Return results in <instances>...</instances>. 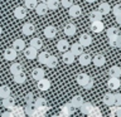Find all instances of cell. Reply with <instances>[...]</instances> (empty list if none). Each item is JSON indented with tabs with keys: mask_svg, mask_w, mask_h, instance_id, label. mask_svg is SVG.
<instances>
[{
	"mask_svg": "<svg viewBox=\"0 0 121 117\" xmlns=\"http://www.w3.org/2000/svg\"><path fill=\"white\" fill-rule=\"evenodd\" d=\"M4 58H5L6 60H15L17 59V57H18V52L15 50V49L11 47V48H6L5 50H4Z\"/></svg>",
	"mask_w": 121,
	"mask_h": 117,
	"instance_id": "6da1fadb",
	"label": "cell"
},
{
	"mask_svg": "<svg viewBox=\"0 0 121 117\" xmlns=\"http://www.w3.org/2000/svg\"><path fill=\"white\" fill-rule=\"evenodd\" d=\"M24 55H25V58L26 59H30V60H33V59H35L37 58V55H38V50L35 48H33V47H29L28 48H24Z\"/></svg>",
	"mask_w": 121,
	"mask_h": 117,
	"instance_id": "7a4b0ae2",
	"label": "cell"
},
{
	"mask_svg": "<svg viewBox=\"0 0 121 117\" xmlns=\"http://www.w3.org/2000/svg\"><path fill=\"white\" fill-rule=\"evenodd\" d=\"M37 88L39 91H48L49 88H51V81L47 78H42L39 79V81H37Z\"/></svg>",
	"mask_w": 121,
	"mask_h": 117,
	"instance_id": "3957f363",
	"label": "cell"
},
{
	"mask_svg": "<svg viewBox=\"0 0 121 117\" xmlns=\"http://www.w3.org/2000/svg\"><path fill=\"white\" fill-rule=\"evenodd\" d=\"M68 14H69L71 18H78L79 15L82 14V10H81V6L79 5H76V4H73V5H71L69 8H68Z\"/></svg>",
	"mask_w": 121,
	"mask_h": 117,
	"instance_id": "277c9868",
	"label": "cell"
},
{
	"mask_svg": "<svg viewBox=\"0 0 121 117\" xmlns=\"http://www.w3.org/2000/svg\"><path fill=\"white\" fill-rule=\"evenodd\" d=\"M90 28L93 33H101L102 30L105 29V25H104V23H102V20H95V21L91 23Z\"/></svg>",
	"mask_w": 121,
	"mask_h": 117,
	"instance_id": "5b68a950",
	"label": "cell"
},
{
	"mask_svg": "<svg viewBox=\"0 0 121 117\" xmlns=\"http://www.w3.org/2000/svg\"><path fill=\"white\" fill-rule=\"evenodd\" d=\"M22 32H23V34H25V35H32V34L35 33V25H34L33 23H25L22 28Z\"/></svg>",
	"mask_w": 121,
	"mask_h": 117,
	"instance_id": "8992f818",
	"label": "cell"
},
{
	"mask_svg": "<svg viewBox=\"0 0 121 117\" xmlns=\"http://www.w3.org/2000/svg\"><path fill=\"white\" fill-rule=\"evenodd\" d=\"M74 107L72 106L71 103H66L62 107V109H60V116H66V117H68V116H71L72 113L74 112Z\"/></svg>",
	"mask_w": 121,
	"mask_h": 117,
	"instance_id": "52a82bcc",
	"label": "cell"
},
{
	"mask_svg": "<svg viewBox=\"0 0 121 117\" xmlns=\"http://www.w3.org/2000/svg\"><path fill=\"white\" fill-rule=\"evenodd\" d=\"M14 17L17 19H24L26 17V8L25 6H17L14 9Z\"/></svg>",
	"mask_w": 121,
	"mask_h": 117,
	"instance_id": "ba28073f",
	"label": "cell"
},
{
	"mask_svg": "<svg viewBox=\"0 0 121 117\" xmlns=\"http://www.w3.org/2000/svg\"><path fill=\"white\" fill-rule=\"evenodd\" d=\"M44 35L47 37L48 39H53V38L57 35V29H56V26H53V25L45 26V28H44Z\"/></svg>",
	"mask_w": 121,
	"mask_h": 117,
	"instance_id": "9c48e42d",
	"label": "cell"
},
{
	"mask_svg": "<svg viewBox=\"0 0 121 117\" xmlns=\"http://www.w3.org/2000/svg\"><path fill=\"white\" fill-rule=\"evenodd\" d=\"M120 84H121V82H120V79L119 78H116V77H110V79H108V82H107V87L111 91H115V89H117L120 87Z\"/></svg>",
	"mask_w": 121,
	"mask_h": 117,
	"instance_id": "30bf717a",
	"label": "cell"
},
{
	"mask_svg": "<svg viewBox=\"0 0 121 117\" xmlns=\"http://www.w3.org/2000/svg\"><path fill=\"white\" fill-rule=\"evenodd\" d=\"M3 106H4L6 109H10V111H11V109H13L17 104H15V100H14V98L9 96V97L3 98Z\"/></svg>",
	"mask_w": 121,
	"mask_h": 117,
	"instance_id": "8fae6325",
	"label": "cell"
},
{
	"mask_svg": "<svg viewBox=\"0 0 121 117\" xmlns=\"http://www.w3.org/2000/svg\"><path fill=\"white\" fill-rule=\"evenodd\" d=\"M62 59H63V62L66 64H72L74 62V54L72 52H69V50H66V52H63Z\"/></svg>",
	"mask_w": 121,
	"mask_h": 117,
	"instance_id": "7c38bea8",
	"label": "cell"
},
{
	"mask_svg": "<svg viewBox=\"0 0 121 117\" xmlns=\"http://www.w3.org/2000/svg\"><path fill=\"white\" fill-rule=\"evenodd\" d=\"M76 30H77V28H76V25L72 24V23H68V24H66V26H64V34H66L67 37H73L76 34Z\"/></svg>",
	"mask_w": 121,
	"mask_h": 117,
	"instance_id": "4fadbf2b",
	"label": "cell"
},
{
	"mask_svg": "<svg viewBox=\"0 0 121 117\" xmlns=\"http://www.w3.org/2000/svg\"><path fill=\"white\" fill-rule=\"evenodd\" d=\"M24 112H25V116L33 117L34 115H35V112H37V106L34 103H26L25 108H24Z\"/></svg>",
	"mask_w": 121,
	"mask_h": 117,
	"instance_id": "5bb4252c",
	"label": "cell"
},
{
	"mask_svg": "<svg viewBox=\"0 0 121 117\" xmlns=\"http://www.w3.org/2000/svg\"><path fill=\"white\" fill-rule=\"evenodd\" d=\"M92 62H93V64L96 67H102L106 63V58H105L104 54H96V55L93 57Z\"/></svg>",
	"mask_w": 121,
	"mask_h": 117,
	"instance_id": "9a60e30c",
	"label": "cell"
},
{
	"mask_svg": "<svg viewBox=\"0 0 121 117\" xmlns=\"http://www.w3.org/2000/svg\"><path fill=\"white\" fill-rule=\"evenodd\" d=\"M44 74H45V72L42 69V68H34L32 71V77H33V79H35V81H39V79L44 78Z\"/></svg>",
	"mask_w": 121,
	"mask_h": 117,
	"instance_id": "2e32d148",
	"label": "cell"
},
{
	"mask_svg": "<svg viewBox=\"0 0 121 117\" xmlns=\"http://www.w3.org/2000/svg\"><path fill=\"white\" fill-rule=\"evenodd\" d=\"M79 43H81L83 47H88V45L92 43V38H91L90 34H81V37H79Z\"/></svg>",
	"mask_w": 121,
	"mask_h": 117,
	"instance_id": "e0dca14e",
	"label": "cell"
},
{
	"mask_svg": "<svg viewBox=\"0 0 121 117\" xmlns=\"http://www.w3.org/2000/svg\"><path fill=\"white\" fill-rule=\"evenodd\" d=\"M48 6H47V4L45 3H40V4H37V6H35V13L38 15H45L48 13Z\"/></svg>",
	"mask_w": 121,
	"mask_h": 117,
	"instance_id": "ac0fdd59",
	"label": "cell"
},
{
	"mask_svg": "<svg viewBox=\"0 0 121 117\" xmlns=\"http://www.w3.org/2000/svg\"><path fill=\"white\" fill-rule=\"evenodd\" d=\"M71 52L74 54V57L79 55L81 53H83V45L79 43V42H78V43H73L71 45Z\"/></svg>",
	"mask_w": 121,
	"mask_h": 117,
	"instance_id": "d6986e66",
	"label": "cell"
},
{
	"mask_svg": "<svg viewBox=\"0 0 121 117\" xmlns=\"http://www.w3.org/2000/svg\"><path fill=\"white\" fill-rule=\"evenodd\" d=\"M57 49H58V52H60V53L66 52L69 49V43L64 39H60V40H58V43H57Z\"/></svg>",
	"mask_w": 121,
	"mask_h": 117,
	"instance_id": "ffe728a7",
	"label": "cell"
},
{
	"mask_svg": "<svg viewBox=\"0 0 121 117\" xmlns=\"http://www.w3.org/2000/svg\"><path fill=\"white\" fill-rule=\"evenodd\" d=\"M78 57H79L78 62L81 63V66H88L91 63V57H90V54H87V53H81Z\"/></svg>",
	"mask_w": 121,
	"mask_h": 117,
	"instance_id": "44dd1931",
	"label": "cell"
},
{
	"mask_svg": "<svg viewBox=\"0 0 121 117\" xmlns=\"http://www.w3.org/2000/svg\"><path fill=\"white\" fill-rule=\"evenodd\" d=\"M13 48H14L17 52L24 50V48H25V42L23 40V39H15V40L13 42Z\"/></svg>",
	"mask_w": 121,
	"mask_h": 117,
	"instance_id": "7402d4cb",
	"label": "cell"
},
{
	"mask_svg": "<svg viewBox=\"0 0 121 117\" xmlns=\"http://www.w3.org/2000/svg\"><path fill=\"white\" fill-rule=\"evenodd\" d=\"M102 101L106 106H113L115 104V96H113V93H106Z\"/></svg>",
	"mask_w": 121,
	"mask_h": 117,
	"instance_id": "603a6c76",
	"label": "cell"
},
{
	"mask_svg": "<svg viewBox=\"0 0 121 117\" xmlns=\"http://www.w3.org/2000/svg\"><path fill=\"white\" fill-rule=\"evenodd\" d=\"M92 108H93V106H92V103H90V102H83L81 104V107H79L81 112L85 113V115H90L91 111H92Z\"/></svg>",
	"mask_w": 121,
	"mask_h": 117,
	"instance_id": "cb8c5ba5",
	"label": "cell"
},
{
	"mask_svg": "<svg viewBox=\"0 0 121 117\" xmlns=\"http://www.w3.org/2000/svg\"><path fill=\"white\" fill-rule=\"evenodd\" d=\"M102 15H106V14H108L110 11H111V6H110V4L108 3H101L100 5H98V9H97Z\"/></svg>",
	"mask_w": 121,
	"mask_h": 117,
	"instance_id": "d4e9b609",
	"label": "cell"
},
{
	"mask_svg": "<svg viewBox=\"0 0 121 117\" xmlns=\"http://www.w3.org/2000/svg\"><path fill=\"white\" fill-rule=\"evenodd\" d=\"M110 42V45L113 48H121V35L119 34V35L113 37V38H110L108 39Z\"/></svg>",
	"mask_w": 121,
	"mask_h": 117,
	"instance_id": "484cf974",
	"label": "cell"
},
{
	"mask_svg": "<svg viewBox=\"0 0 121 117\" xmlns=\"http://www.w3.org/2000/svg\"><path fill=\"white\" fill-rule=\"evenodd\" d=\"M108 74L110 77H116V78L121 77V68L119 66H112L108 71Z\"/></svg>",
	"mask_w": 121,
	"mask_h": 117,
	"instance_id": "4316f807",
	"label": "cell"
},
{
	"mask_svg": "<svg viewBox=\"0 0 121 117\" xmlns=\"http://www.w3.org/2000/svg\"><path fill=\"white\" fill-rule=\"evenodd\" d=\"M83 102H85V101H83L82 96H74V97L71 100L69 103H71L72 106H73L74 108H79V107H81V104L83 103Z\"/></svg>",
	"mask_w": 121,
	"mask_h": 117,
	"instance_id": "83f0119b",
	"label": "cell"
},
{
	"mask_svg": "<svg viewBox=\"0 0 121 117\" xmlns=\"http://www.w3.org/2000/svg\"><path fill=\"white\" fill-rule=\"evenodd\" d=\"M44 64L48 68H56L57 64H58V59H57V57H54V55H49V58L47 59V62Z\"/></svg>",
	"mask_w": 121,
	"mask_h": 117,
	"instance_id": "f1b7e54d",
	"label": "cell"
},
{
	"mask_svg": "<svg viewBox=\"0 0 121 117\" xmlns=\"http://www.w3.org/2000/svg\"><path fill=\"white\" fill-rule=\"evenodd\" d=\"M25 81H26L25 73L20 72V73L14 74V82H15V83H18V84H23V83H25Z\"/></svg>",
	"mask_w": 121,
	"mask_h": 117,
	"instance_id": "f546056e",
	"label": "cell"
},
{
	"mask_svg": "<svg viewBox=\"0 0 121 117\" xmlns=\"http://www.w3.org/2000/svg\"><path fill=\"white\" fill-rule=\"evenodd\" d=\"M30 47L35 48L37 50H39V49L43 47V42H42L40 38H33V39H30Z\"/></svg>",
	"mask_w": 121,
	"mask_h": 117,
	"instance_id": "4dcf8cb0",
	"label": "cell"
},
{
	"mask_svg": "<svg viewBox=\"0 0 121 117\" xmlns=\"http://www.w3.org/2000/svg\"><path fill=\"white\" fill-rule=\"evenodd\" d=\"M20 72H23L22 63H13V64L10 66V73L17 74V73H20Z\"/></svg>",
	"mask_w": 121,
	"mask_h": 117,
	"instance_id": "1f68e13d",
	"label": "cell"
},
{
	"mask_svg": "<svg viewBox=\"0 0 121 117\" xmlns=\"http://www.w3.org/2000/svg\"><path fill=\"white\" fill-rule=\"evenodd\" d=\"M11 112H13L14 117H24L25 116L24 108H23V107H18V106H15V107L11 109Z\"/></svg>",
	"mask_w": 121,
	"mask_h": 117,
	"instance_id": "d6a6232c",
	"label": "cell"
},
{
	"mask_svg": "<svg viewBox=\"0 0 121 117\" xmlns=\"http://www.w3.org/2000/svg\"><path fill=\"white\" fill-rule=\"evenodd\" d=\"M10 93H11V91L8 86H0V98L9 97Z\"/></svg>",
	"mask_w": 121,
	"mask_h": 117,
	"instance_id": "836d02e7",
	"label": "cell"
},
{
	"mask_svg": "<svg viewBox=\"0 0 121 117\" xmlns=\"http://www.w3.org/2000/svg\"><path fill=\"white\" fill-rule=\"evenodd\" d=\"M107 38L110 39V38H113V37H116V35H119L120 34V30L119 28H116V26H111V28H108L107 29Z\"/></svg>",
	"mask_w": 121,
	"mask_h": 117,
	"instance_id": "e575fe53",
	"label": "cell"
},
{
	"mask_svg": "<svg viewBox=\"0 0 121 117\" xmlns=\"http://www.w3.org/2000/svg\"><path fill=\"white\" fill-rule=\"evenodd\" d=\"M87 79H88V75H87L86 73H79L77 77H76V81H77V83L79 86L85 84V83L87 82Z\"/></svg>",
	"mask_w": 121,
	"mask_h": 117,
	"instance_id": "d590c367",
	"label": "cell"
},
{
	"mask_svg": "<svg viewBox=\"0 0 121 117\" xmlns=\"http://www.w3.org/2000/svg\"><path fill=\"white\" fill-rule=\"evenodd\" d=\"M90 20H91V21H95V20H102V14H101L98 10L91 11V14H90Z\"/></svg>",
	"mask_w": 121,
	"mask_h": 117,
	"instance_id": "8d00e7d4",
	"label": "cell"
},
{
	"mask_svg": "<svg viewBox=\"0 0 121 117\" xmlns=\"http://www.w3.org/2000/svg\"><path fill=\"white\" fill-rule=\"evenodd\" d=\"M59 4H60V0H49L47 3V6H48V9H51V10H57L59 6Z\"/></svg>",
	"mask_w": 121,
	"mask_h": 117,
	"instance_id": "74e56055",
	"label": "cell"
},
{
	"mask_svg": "<svg viewBox=\"0 0 121 117\" xmlns=\"http://www.w3.org/2000/svg\"><path fill=\"white\" fill-rule=\"evenodd\" d=\"M49 55L51 54H49L48 52H42V53H39V54L37 55V58H38V60H39V63L44 64L45 62H47V59L49 58Z\"/></svg>",
	"mask_w": 121,
	"mask_h": 117,
	"instance_id": "f35d334b",
	"label": "cell"
},
{
	"mask_svg": "<svg viewBox=\"0 0 121 117\" xmlns=\"http://www.w3.org/2000/svg\"><path fill=\"white\" fill-rule=\"evenodd\" d=\"M37 4H38V0H25L24 1V6L26 8V9H35V6H37Z\"/></svg>",
	"mask_w": 121,
	"mask_h": 117,
	"instance_id": "ab89813d",
	"label": "cell"
},
{
	"mask_svg": "<svg viewBox=\"0 0 121 117\" xmlns=\"http://www.w3.org/2000/svg\"><path fill=\"white\" fill-rule=\"evenodd\" d=\"M34 104L37 106V108H39V107H43V106H47V101L43 97H38L34 100Z\"/></svg>",
	"mask_w": 121,
	"mask_h": 117,
	"instance_id": "60d3db41",
	"label": "cell"
},
{
	"mask_svg": "<svg viewBox=\"0 0 121 117\" xmlns=\"http://www.w3.org/2000/svg\"><path fill=\"white\" fill-rule=\"evenodd\" d=\"M93 83H95V81H93V78H91V77H88V79H87V82L83 84L82 87L85 89H91L93 87Z\"/></svg>",
	"mask_w": 121,
	"mask_h": 117,
	"instance_id": "b9f144b4",
	"label": "cell"
},
{
	"mask_svg": "<svg viewBox=\"0 0 121 117\" xmlns=\"http://www.w3.org/2000/svg\"><path fill=\"white\" fill-rule=\"evenodd\" d=\"M112 14L115 15H120L121 14V4H116V5H113L112 8Z\"/></svg>",
	"mask_w": 121,
	"mask_h": 117,
	"instance_id": "7bdbcfd3",
	"label": "cell"
},
{
	"mask_svg": "<svg viewBox=\"0 0 121 117\" xmlns=\"http://www.w3.org/2000/svg\"><path fill=\"white\" fill-rule=\"evenodd\" d=\"M34 96H33V93H26V96H25V103H34Z\"/></svg>",
	"mask_w": 121,
	"mask_h": 117,
	"instance_id": "ee69618b",
	"label": "cell"
},
{
	"mask_svg": "<svg viewBox=\"0 0 121 117\" xmlns=\"http://www.w3.org/2000/svg\"><path fill=\"white\" fill-rule=\"evenodd\" d=\"M113 96H115V104L113 106H121V93H113Z\"/></svg>",
	"mask_w": 121,
	"mask_h": 117,
	"instance_id": "f6af8a7d",
	"label": "cell"
},
{
	"mask_svg": "<svg viewBox=\"0 0 121 117\" xmlns=\"http://www.w3.org/2000/svg\"><path fill=\"white\" fill-rule=\"evenodd\" d=\"M60 4L64 6V8H69L71 5H73V0H60Z\"/></svg>",
	"mask_w": 121,
	"mask_h": 117,
	"instance_id": "bcb514c9",
	"label": "cell"
},
{
	"mask_svg": "<svg viewBox=\"0 0 121 117\" xmlns=\"http://www.w3.org/2000/svg\"><path fill=\"white\" fill-rule=\"evenodd\" d=\"M1 117H14V115H13L11 111H6V112H4L1 115Z\"/></svg>",
	"mask_w": 121,
	"mask_h": 117,
	"instance_id": "7dc6e473",
	"label": "cell"
},
{
	"mask_svg": "<svg viewBox=\"0 0 121 117\" xmlns=\"http://www.w3.org/2000/svg\"><path fill=\"white\" fill-rule=\"evenodd\" d=\"M115 111H116V115L119 117H121V106H117V108L115 109Z\"/></svg>",
	"mask_w": 121,
	"mask_h": 117,
	"instance_id": "c3c4849f",
	"label": "cell"
},
{
	"mask_svg": "<svg viewBox=\"0 0 121 117\" xmlns=\"http://www.w3.org/2000/svg\"><path fill=\"white\" fill-rule=\"evenodd\" d=\"M116 23L121 24V14H120V15H116Z\"/></svg>",
	"mask_w": 121,
	"mask_h": 117,
	"instance_id": "681fc988",
	"label": "cell"
},
{
	"mask_svg": "<svg viewBox=\"0 0 121 117\" xmlns=\"http://www.w3.org/2000/svg\"><path fill=\"white\" fill-rule=\"evenodd\" d=\"M86 1H87V3H95L96 0H86Z\"/></svg>",
	"mask_w": 121,
	"mask_h": 117,
	"instance_id": "f907efd6",
	"label": "cell"
},
{
	"mask_svg": "<svg viewBox=\"0 0 121 117\" xmlns=\"http://www.w3.org/2000/svg\"><path fill=\"white\" fill-rule=\"evenodd\" d=\"M48 1H49V0H42V3H45V4H47Z\"/></svg>",
	"mask_w": 121,
	"mask_h": 117,
	"instance_id": "816d5d0a",
	"label": "cell"
},
{
	"mask_svg": "<svg viewBox=\"0 0 121 117\" xmlns=\"http://www.w3.org/2000/svg\"><path fill=\"white\" fill-rule=\"evenodd\" d=\"M51 117H60V116H58V115H53V116H51Z\"/></svg>",
	"mask_w": 121,
	"mask_h": 117,
	"instance_id": "f5cc1de1",
	"label": "cell"
},
{
	"mask_svg": "<svg viewBox=\"0 0 121 117\" xmlns=\"http://www.w3.org/2000/svg\"><path fill=\"white\" fill-rule=\"evenodd\" d=\"M3 33V29H1V26H0V34H1Z\"/></svg>",
	"mask_w": 121,
	"mask_h": 117,
	"instance_id": "db71d44e",
	"label": "cell"
},
{
	"mask_svg": "<svg viewBox=\"0 0 121 117\" xmlns=\"http://www.w3.org/2000/svg\"><path fill=\"white\" fill-rule=\"evenodd\" d=\"M95 117H101V116H100V115H97V116H95Z\"/></svg>",
	"mask_w": 121,
	"mask_h": 117,
	"instance_id": "11a10c76",
	"label": "cell"
},
{
	"mask_svg": "<svg viewBox=\"0 0 121 117\" xmlns=\"http://www.w3.org/2000/svg\"><path fill=\"white\" fill-rule=\"evenodd\" d=\"M24 117H30V116H24Z\"/></svg>",
	"mask_w": 121,
	"mask_h": 117,
	"instance_id": "9f6ffc18",
	"label": "cell"
}]
</instances>
